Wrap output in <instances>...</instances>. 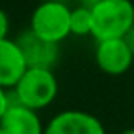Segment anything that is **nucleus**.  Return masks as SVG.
Returning a JSON list of instances; mask_svg holds the SVG:
<instances>
[{
  "label": "nucleus",
  "mask_w": 134,
  "mask_h": 134,
  "mask_svg": "<svg viewBox=\"0 0 134 134\" xmlns=\"http://www.w3.org/2000/svg\"><path fill=\"white\" fill-rule=\"evenodd\" d=\"M9 33V18L4 9H0V40H5Z\"/></svg>",
  "instance_id": "10"
},
{
  "label": "nucleus",
  "mask_w": 134,
  "mask_h": 134,
  "mask_svg": "<svg viewBox=\"0 0 134 134\" xmlns=\"http://www.w3.org/2000/svg\"><path fill=\"white\" fill-rule=\"evenodd\" d=\"M71 35L74 36L92 35V11L89 7L78 5L71 11Z\"/></svg>",
  "instance_id": "9"
},
{
  "label": "nucleus",
  "mask_w": 134,
  "mask_h": 134,
  "mask_svg": "<svg viewBox=\"0 0 134 134\" xmlns=\"http://www.w3.org/2000/svg\"><path fill=\"white\" fill-rule=\"evenodd\" d=\"M94 62L100 71H103L109 76H121L125 74L134 62L132 53L125 44L123 38L103 40L98 42L94 51Z\"/></svg>",
  "instance_id": "6"
},
{
  "label": "nucleus",
  "mask_w": 134,
  "mask_h": 134,
  "mask_svg": "<svg viewBox=\"0 0 134 134\" xmlns=\"http://www.w3.org/2000/svg\"><path fill=\"white\" fill-rule=\"evenodd\" d=\"M44 134H105V127L100 118L85 111H62L54 114Z\"/></svg>",
  "instance_id": "4"
},
{
  "label": "nucleus",
  "mask_w": 134,
  "mask_h": 134,
  "mask_svg": "<svg viewBox=\"0 0 134 134\" xmlns=\"http://www.w3.org/2000/svg\"><path fill=\"white\" fill-rule=\"evenodd\" d=\"M92 35L96 42L123 38L134 25L131 0H103L92 9Z\"/></svg>",
  "instance_id": "1"
},
{
  "label": "nucleus",
  "mask_w": 134,
  "mask_h": 134,
  "mask_svg": "<svg viewBox=\"0 0 134 134\" xmlns=\"http://www.w3.org/2000/svg\"><path fill=\"white\" fill-rule=\"evenodd\" d=\"M7 107H9V91L0 87V120H2V116L5 114Z\"/></svg>",
  "instance_id": "11"
},
{
  "label": "nucleus",
  "mask_w": 134,
  "mask_h": 134,
  "mask_svg": "<svg viewBox=\"0 0 134 134\" xmlns=\"http://www.w3.org/2000/svg\"><path fill=\"white\" fill-rule=\"evenodd\" d=\"M100 2H103V0H80V5H83V7H89L92 9L94 5H98Z\"/></svg>",
  "instance_id": "13"
},
{
  "label": "nucleus",
  "mask_w": 134,
  "mask_h": 134,
  "mask_svg": "<svg viewBox=\"0 0 134 134\" xmlns=\"http://www.w3.org/2000/svg\"><path fill=\"white\" fill-rule=\"evenodd\" d=\"M4 134H44L45 127L38 112L22 105L9 91V107L0 120Z\"/></svg>",
  "instance_id": "7"
},
{
  "label": "nucleus",
  "mask_w": 134,
  "mask_h": 134,
  "mask_svg": "<svg viewBox=\"0 0 134 134\" xmlns=\"http://www.w3.org/2000/svg\"><path fill=\"white\" fill-rule=\"evenodd\" d=\"M11 92L22 105L38 112L54 102L58 94V80L51 69L29 67Z\"/></svg>",
  "instance_id": "2"
},
{
  "label": "nucleus",
  "mask_w": 134,
  "mask_h": 134,
  "mask_svg": "<svg viewBox=\"0 0 134 134\" xmlns=\"http://www.w3.org/2000/svg\"><path fill=\"white\" fill-rule=\"evenodd\" d=\"M16 44L20 45L27 67L35 69H54L60 60V44H53L36 36L31 29L18 35Z\"/></svg>",
  "instance_id": "5"
},
{
  "label": "nucleus",
  "mask_w": 134,
  "mask_h": 134,
  "mask_svg": "<svg viewBox=\"0 0 134 134\" xmlns=\"http://www.w3.org/2000/svg\"><path fill=\"white\" fill-rule=\"evenodd\" d=\"M27 69V62L16 40H0V87L5 91L15 89Z\"/></svg>",
  "instance_id": "8"
},
{
  "label": "nucleus",
  "mask_w": 134,
  "mask_h": 134,
  "mask_svg": "<svg viewBox=\"0 0 134 134\" xmlns=\"http://www.w3.org/2000/svg\"><path fill=\"white\" fill-rule=\"evenodd\" d=\"M123 40H125V44H127V47H129V51L132 53V56H134V25L131 27V31L123 36Z\"/></svg>",
  "instance_id": "12"
},
{
  "label": "nucleus",
  "mask_w": 134,
  "mask_h": 134,
  "mask_svg": "<svg viewBox=\"0 0 134 134\" xmlns=\"http://www.w3.org/2000/svg\"><path fill=\"white\" fill-rule=\"evenodd\" d=\"M0 134H4V132H2V129H0Z\"/></svg>",
  "instance_id": "15"
},
{
  "label": "nucleus",
  "mask_w": 134,
  "mask_h": 134,
  "mask_svg": "<svg viewBox=\"0 0 134 134\" xmlns=\"http://www.w3.org/2000/svg\"><path fill=\"white\" fill-rule=\"evenodd\" d=\"M71 7L56 0H44L31 15L29 29L42 40L60 44L71 35Z\"/></svg>",
  "instance_id": "3"
},
{
  "label": "nucleus",
  "mask_w": 134,
  "mask_h": 134,
  "mask_svg": "<svg viewBox=\"0 0 134 134\" xmlns=\"http://www.w3.org/2000/svg\"><path fill=\"white\" fill-rule=\"evenodd\" d=\"M120 134H134V129H127V131H121Z\"/></svg>",
  "instance_id": "14"
}]
</instances>
